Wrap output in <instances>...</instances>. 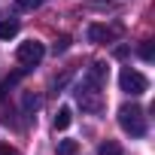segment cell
<instances>
[{"instance_id":"cell-1","label":"cell","mask_w":155,"mask_h":155,"mask_svg":"<svg viewBox=\"0 0 155 155\" xmlns=\"http://www.w3.org/2000/svg\"><path fill=\"white\" fill-rule=\"evenodd\" d=\"M119 125H122L125 134L143 137V134H146V113H143V107H137V104H122V107H119Z\"/></svg>"},{"instance_id":"cell-2","label":"cell","mask_w":155,"mask_h":155,"mask_svg":"<svg viewBox=\"0 0 155 155\" xmlns=\"http://www.w3.org/2000/svg\"><path fill=\"white\" fill-rule=\"evenodd\" d=\"M76 101H79L82 110H88V113H101V110H104L101 85H94V82H88V79H82V85L76 88Z\"/></svg>"},{"instance_id":"cell-3","label":"cell","mask_w":155,"mask_h":155,"mask_svg":"<svg viewBox=\"0 0 155 155\" xmlns=\"http://www.w3.org/2000/svg\"><path fill=\"white\" fill-rule=\"evenodd\" d=\"M119 85H122V91L125 94H131V97H140V94H146V88H149V79L140 73V70H131V67H125L122 73H119Z\"/></svg>"},{"instance_id":"cell-4","label":"cell","mask_w":155,"mask_h":155,"mask_svg":"<svg viewBox=\"0 0 155 155\" xmlns=\"http://www.w3.org/2000/svg\"><path fill=\"white\" fill-rule=\"evenodd\" d=\"M43 55H46V49H43V43H37V40L21 43V46H18V52H15V58H18V64H25V70L37 67V64L43 61Z\"/></svg>"},{"instance_id":"cell-5","label":"cell","mask_w":155,"mask_h":155,"mask_svg":"<svg viewBox=\"0 0 155 155\" xmlns=\"http://www.w3.org/2000/svg\"><path fill=\"white\" fill-rule=\"evenodd\" d=\"M119 37V28H107V25H91L88 28V43H113Z\"/></svg>"},{"instance_id":"cell-6","label":"cell","mask_w":155,"mask_h":155,"mask_svg":"<svg viewBox=\"0 0 155 155\" xmlns=\"http://www.w3.org/2000/svg\"><path fill=\"white\" fill-rule=\"evenodd\" d=\"M107 76H110V67H107V64H104V61H94V64H91V67H88V76H85V79H88V82H94V85H101V88H104V85H107Z\"/></svg>"},{"instance_id":"cell-7","label":"cell","mask_w":155,"mask_h":155,"mask_svg":"<svg viewBox=\"0 0 155 155\" xmlns=\"http://www.w3.org/2000/svg\"><path fill=\"white\" fill-rule=\"evenodd\" d=\"M70 122H73V110H70V107H61V110H58V116H55V131L70 128Z\"/></svg>"},{"instance_id":"cell-8","label":"cell","mask_w":155,"mask_h":155,"mask_svg":"<svg viewBox=\"0 0 155 155\" xmlns=\"http://www.w3.org/2000/svg\"><path fill=\"white\" fill-rule=\"evenodd\" d=\"M18 34V21H0V40H12Z\"/></svg>"},{"instance_id":"cell-9","label":"cell","mask_w":155,"mask_h":155,"mask_svg":"<svg viewBox=\"0 0 155 155\" xmlns=\"http://www.w3.org/2000/svg\"><path fill=\"white\" fill-rule=\"evenodd\" d=\"M21 104H25L28 113H37V110H40V97H37L34 91H25V94H21Z\"/></svg>"},{"instance_id":"cell-10","label":"cell","mask_w":155,"mask_h":155,"mask_svg":"<svg viewBox=\"0 0 155 155\" xmlns=\"http://www.w3.org/2000/svg\"><path fill=\"white\" fill-rule=\"evenodd\" d=\"M79 152V143L76 140H61L58 143V155H76Z\"/></svg>"},{"instance_id":"cell-11","label":"cell","mask_w":155,"mask_h":155,"mask_svg":"<svg viewBox=\"0 0 155 155\" xmlns=\"http://www.w3.org/2000/svg\"><path fill=\"white\" fill-rule=\"evenodd\" d=\"M140 58H143V61H152V58H155V43H152V40H143V43H140Z\"/></svg>"},{"instance_id":"cell-12","label":"cell","mask_w":155,"mask_h":155,"mask_svg":"<svg viewBox=\"0 0 155 155\" xmlns=\"http://www.w3.org/2000/svg\"><path fill=\"white\" fill-rule=\"evenodd\" d=\"M46 0H15V9L18 12H31V9H37V6H43Z\"/></svg>"},{"instance_id":"cell-13","label":"cell","mask_w":155,"mask_h":155,"mask_svg":"<svg viewBox=\"0 0 155 155\" xmlns=\"http://www.w3.org/2000/svg\"><path fill=\"white\" fill-rule=\"evenodd\" d=\"M97 155H122V149H119V143H116V140H107V143H101Z\"/></svg>"},{"instance_id":"cell-14","label":"cell","mask_w":155,"mask_h":155,"mask_svg":"<svg viewBox=\"0 0 155 155\" xmlns=\"http://www.w3.org/2000/svg\"><path fill=\"white\" fill-rule=\"evenodd\" d=\"M67 49H70V37H58V43L52 46L55 55H61V52H67Z\"/></svg>"},{"instance_id":"cell-15","label":"cell","mask_w":155,"mask_h":155,"mask_svg":"<svg viewBox=\"0 0 155 155\" xmlns=\"http://www.w3.org/2000/svg\"><path fill=\"white\" fill-rule=\"evenodd\" d=\"M116 58H128V46H116Z\"/></svg>"},{"instance_id":"cell-16","label":"cell","mask_w":155,"mask_h":155,"mask_svg":"<svg viewBox=\"0 0 155 155\" xmlns=\"http://www.w3.org/2000/svg\"><path fill=\"white\" fill-rule=\"evenodd\" d=\"M0 155H18L15 149H9V146H0Z\"/></svg>"},{"instance_id":"cell-17","label":"cell","mask_w":155,"mask_h":155,"mask_svg":"<svg viewBox=\"0 0 155 155\" xmlns=\"http://www.w3.org/2000/svg\"><path fill=\"white\" fill-rule=\"evenodd\" d=\"M0 97H3V91H0Z\"/></svg>"}]
</instances>
